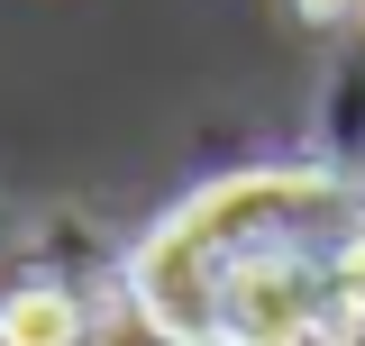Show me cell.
Wrapping results in <instances>:
<instances>
[{
	"instance_id": "cell-1",
	"label": "cell",
	"mask_w": 365,
	"mask_h": 346,
	"mask_svg": "<svg viewBox=\"0 0 365 346\" xmlns=\"http://www.w3.org/2000/svg\"><path fill=\"white\" fill-rule=\"evenodd\" d=\"M365 201L338 173L265 164L192 192L137 246V310L174 346H311L347 328V256Z\"/></svg>"
},
{
	"instance_id": "cell-2",
	"label": "cell",
	"mask_w": 365,
	"mask_h": 346,
	"mask_svg": "<svg viewBox=\"0 0 365 346\" xmlns=\"http://www.w3.org/2000/svg\"><path fill=\"white\" fill-rule=\"evenodd\" d=\"M83 337V310L64 292H9L0 301V346H73Z\"/></svg>"
},
{
	"instance_id": "cell-3",
	"label": "cell",
	"mask_w": 365,
	"mask_h": 346,
	"mask_svg": "<svg viewBox=\"0 0 365 346\" xmlns=\"http://www.w3.org/2000/svg\"><path fill=\"white\" fill-rule=\"evenodd\" d=\"M347 328H365V237H356V256H347Z\"/></svg>"
},
{
	"instance_id": "cell-4",
	"label": "cell",
	"mask_w": 365,
	"mask_h": 346,
	"mask_svg": "<svg viewBox=\"0 0 365 346\" xmlns=\"http://www.w3.org/2000/svg\"><path fill=\"white\" fill-rule=\"evenodd\" d=\"M356 0H302V19H347Z\"/></svg>"
}]
</instances>
